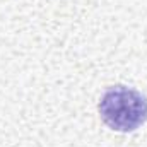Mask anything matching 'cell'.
<instances>
[{
  "label": "cell",
  "mask_w": 147,
  "mask_h": 147,
  "mask_svg": "<svg viewBox=\"0 0 147 147\" xmlns=\"http://www.w3.org/2000/svg\"><path fill=\"white\" fill-rule=\"evenodd\" d=\"M99 113L111 130L134 132L147 121V98L135 89L116 86L101 98Z\"/></svg>",
  "instance_id": "cell-1"
}]
</instances>
